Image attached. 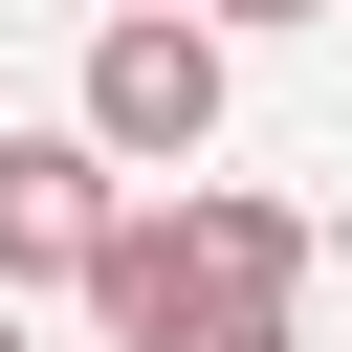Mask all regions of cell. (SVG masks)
<instances>
[{
    "instance_id": "6da1fadb",
    "label": "cell",
    "mask_w": 352,
    "mask_h": 352,
    "mask_svg": "<svg viewBox=\"0 0 352 352\" xmlns=\"http://www.w3.org/2000/svg\"><path fill=\"white\" fill-rule=\"evenodd\" d=\"M286 286H308V220L286 198H220V176H132V220L88 264L110 352H308Z\"/></svg>"
},
{
    "instance_id": "7a4b0ae2",
    "label": "cell",
    "mask_w": 352,
    "mask_h": 352,
    "mask_svg": "<svg viewBox=\"0 0 352 352\" xmlns=\"http://www.w3.org/2000/svg\"><path fill=\"white\" fill-rule=\"evenodd\" d=\"M88 132H110L132 176H198V154H220V22H198V0L88 22Z\"/></svg>"
},
{
    "instance_id": "3957f363",
    "label": "cell",
    "mask_w": 352,
    "mask_h": 352,
    "mask_svg": "<svg viewBox=\"0 0 352 352\" xmlns=\"http://www.w3.org/2000/svg\"><path fill=\"white\" fill-rule=\"evenodd\" d=\"M110 220H132V154H110L88 110H66V132H0V286H88Z\"/></svg>"
},
{
    "instance_id": "277c9868",
    "label": "cell",
    "mask_w": 352,
    "mask_h": 352,
    "mask_svg": "<svg viewBox=\"0 0 352 352\" xmlns=\"http://www.w3.org/2000/svg\"><path fill=\"white\" fill-rule=\"evenodd\" d=\"M198 22H330V0H198Z\"/></svg>"
},
{
    "instance_id": "5b68a950",
    "label": "cell",
    "mask_w": 352,
    "mask_h": 352,
    "mask_svg": "<svg viewBox=\"0 0 352 352\" xmlns=\"http://www.w3.org/2000/svg\"><path fill=\"white\" fill-rule=\"evenodd\" d=\"M0 352H22V308H0Z\"/></svg>"
}]
</instances>
